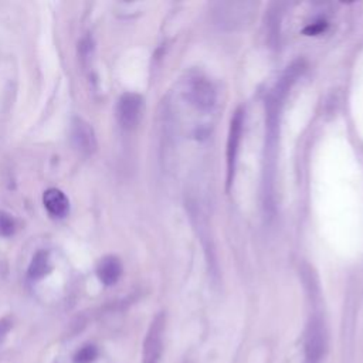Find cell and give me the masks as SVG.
<instances>
[{"mask_svg":"<svg viewBox=\"0 0 363 363\" xmlns=\"http://www.w3.org/2000/svg\"><path fill=\"white\" fill-rule=\"evenodd\" d=\"M302 67L294 64L282 74L277 84L269 91L265 99V147H264V176H262V194L265 210L272 214L274 211V177L277 163V146L279 133V121L284 101L292 84L301 74Z\"/></svg>","mask_w":363,"mask_h":363,"instance_id":"obj_1","label":"cell"},{"mask_svg":"<svg viewBox=\"0 0 363 363\" xmlns=\"http://www.w3.org/2000/svg\"><path fill=\"white\" fill-rule=\"evenodd\" d=\"M242 128H244V111L242 108H238L230 121V129H228V138H227V147H225V162H227V187L231 186L234 173H235V164H237V156L240 150V142L242 136Z\"/></svg>","mask_w":363,"mask_h":363,"instance_id":"obj_2","label":"cell"},{"mask_svg":"<svg viewBox=\"0 0 363 363\" xmlns=\"http://www.w3.org/2000/svg\"><path fill=\"white\" fill-rule=\"evenodd\" d=\"M254 7L255 4L250 1L218 3L214 10V20L220 27L235 28L251 17Z\"/></svg>","mask_w":363,"mask_h":363,"instance_id":"obj_3","label":"cell"},{"mask_svg":"<svg viewBox=\"0 0 363 363\" xmlns=\"http://www.w3.org/2000/svg\"><path fill=\"white\" fill-rule=\"evenodd\" d=\"M164 328H166V316L164 313H157L145 337L143 342V363H159L163 352V335H164Z\"/></svg>","mask_w":363,"mask_h":363,"instance_id":"obj_4","label":"cell"},{"mask_svg":"<svg viewBox=\"0 0 363 363\" xmlns=\"http://www.w3.org/2000/svg\"><path fill=\"white\" fill-rule=\"evenodd\" d=\"M186 98L197 111H211L216 104V91L211 82L203 77H193L186 85Z\"/></svg>","mask_w":363,"mask_h":363,"instance_id":"obj_5","label":"cell"},{"mask_svg":"<svg viewBox=\"0 0 363 363\" xmlns=\"http://www.w3.org/2000/svg\"><path fill=\"white\" fill-rule=\"evenodd\" d=\"M143 99L133 92L123 94L116 105V118L122 128L133 129L142 116Z\"/></svg>","mask_w":363,"mask_h":363,"instance_id":"obj_6","label":"cell"},{"mask_svg":"<svg viewBox=\"0 0 363 363\" xmlns=\"http://www.w3.org/2000/svg\"><path fill=\"white\" fill-rule=\"evenodd\" d=\"M326 350V333L325 326L319 318H313L309 322L305 337V354L309 363H318Z\"/></svg>","mask_w":363,"mask_h":363,"instance_id":"obj_7","label":"cell"},{"mask_svg":"<svg viewBox=\"0 0 363 363\" xmlns=\"http://www.w3.org/2000/svg\"><path fill=\"white\" fill-rule=\"evenodd\" d=\"M71 142L74 147L84 153L91 155L96 149V138L92 126L81 118H74L71 123Z\"/></svg>","mask_w":363,"mask_h":363,"instance_id":"obj_8","label":"cell"},{"mask_svg":"<svg viewBox=\"0 0 363 363\" xmlns=\"http://www.w3.org/2000/svg\"><path fill=\"white\" fill-rule=\"evenodd\" d=\"M43 203L50 216L62 218L69 211V201L67 196L58 189H48L43 194Z\"/></svg>","mask_w":363,"mask_h":363,"instance_id":"obj_9","label":"cell"},{"mask_svg":"<svg viewBox=\"0 0 363 363\" xmlns=\"http://www.w3.org/2000/svg\"><path fill=\"white\" fill-rule=\"evenodd\" d=\"M96 275H98L99 281L105 285L116 284L122 275L121 261L113 255L104 257L96 267Z\"/></svg>","mask_w":363,"mask_h":363,"instance_id":"obj_10","label":"cell"},{"mask_svg":"<svg viewBox=\"0 0 363 363\" xmlns=\"http://www.w3.org/2000/svg\"><path fill=\"white\" fill-rule=\"evenodd\" d=\"M50 271V259H48V252L47 251H38L30 265H28V277L31 279H40Z\"/></svg>","mask_w":363,"mask_h":363,"instance_id":"obj_11","label":"cell"},{"mask_svg":"<svg viewBox=\"0 0 363 363\" xmlns=\"http://www.w3.org/2000/svg\"><path fill=\"white\" fill-rule=\"evenodd\" d=\"M98 357V349L94 345H85L74 354V363H92Z\"/></svg>","mask_w":363,"mask_h":363,"instance_id":"obj_12","label":"cell"},{"mask_svg":"<svg viewBox=\"0 0 363 363\" xmlns=\"http://www.w3.org/2000/svg\"><path fill=\"white\" fill-rule=\"evenodd\" d=\"M14 231H16L14 218L6 211H0V235L10 237L14 234Z\"/></svg>","mask_w":363,"mask_h":363,"instance_id":"obj_13","label":"cell"},{"mask_svg":"<svg viewBox=\"0 0 363 363\" xmlns=\"http://www.w3.org/2000/svg\"><path fill=\"white\" fill-rule=\"evenodd\" d=\"M325 27H326L325 21H316V23H313L312 26H308V27L305 28V33L309 34V35H315V34L322 33V31L325 30Z\"/></svg>","mask_w":363,"mask_h":363,"instance_id":"obj_14","label":"cell"},{"mask_svg":"<svg viewBox=\"0 0 363 363\" xmlns=\"http://www.w3.org/2000/svg\"><path fill=\"white\" fill-rule=\"evenodd\" d=\"M10 328H11V322L7 318L0 319V342L4 339V336L7 335Z\"/></svg>","mask_w":363,"mask_h":363,"instance_id":"obj_15","label":"cell"}]
</instances>
